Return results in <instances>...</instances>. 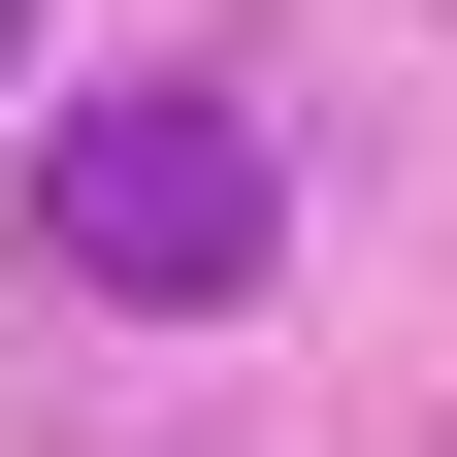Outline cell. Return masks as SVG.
<instances>
[{"instance_id": "cell-1", "label": "cell", "mask_w": 457, "mask_h": 457, "mask_svg": "<svg viewBox=\"0 0 457 457\" xmlns=\"http://www.w3.org/2000/svg\"><path fill=\"white\" fill-rule=\"evenodd\" d=\"M33 262H66V295H131V327H228L262 262H295V163L228 131L196 66H131V98H66V131H33Z\"/></svg>"}]
</instances>
